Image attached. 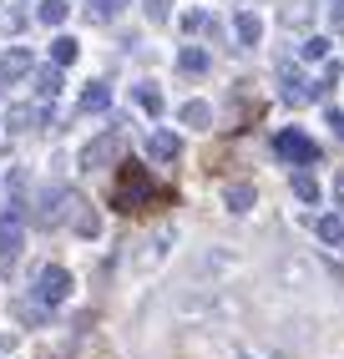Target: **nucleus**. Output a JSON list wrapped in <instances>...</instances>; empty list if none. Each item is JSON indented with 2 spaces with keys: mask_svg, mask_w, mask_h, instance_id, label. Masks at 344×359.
Returning a JSON list of instances; mask_svg holds the SVG:
<instances>
[{
  "mask_svg": "<svg viewBox=\"0 0 344 359\" xmlns=\"http://www.w3.org/2000/svg\"><path fill=\"white\" fill-rule=\"evenodd\" d=\"M233 36H238V46H258L263 41V20L253 11H238L233 15Z\"/></svg>",
  "mask_w": 344,
  "mask_h": 359,
  "instance_id": "10",
  "label": "nucleus"
},
{
  "mask_svg": "<svg viewBox=\"0 0 344 359\" xmlns=\"http://www.w3.org/2000/svg\"><path fill=\"white\" fill-rule=\"evenodd\" d=\"M274 152H279L284 162H293V167H309V162H319V147H314V137H304L299 127H284V132L274 137Z\"/></svg>",
  "mask_w": 344,
  "mask_h": 359,
  "instance_id": "2",
  "label": "nucleus"
},
{
  "mask_svg": "<svg viewBox=\"0 0 344 359\" xmlns=\"http://www.w3.org/2000/svg\"><path fill=\"white\" fill-rule=\"evenodd\" d=\"M157 198V187H152V177H147V167H137V162H127L117 172V193H112V208H121V212H137V208H147Z\"/></svg>",
  "mask_w": 344,
  "mask_h": 359,
  "instance_id": "1",
  "label": "nucleus"
},
{
  "mask_svg": "<svg viewBox=\"0 0 344 359\" xmlns=\"http://www.w3.org/2000/svg\"><path fill=\"white\" fill-rule=\"evenodd\" d=\"M51 56H56V66H71V61H77V41H71V36H56V41H51Z\"/></svg>",
  "mask_w": 344,
  "mask_h": 359,
  "instance_id": "19",
  "label": "nucleus"
},
{
  "mask_svg": "<svg viewBox=\"0 0 344 359\" xmlns=\"http://www.w3.org/2000/svg\"><path fill=\"white\" fill-rule=\"evenodd\" d=\"M121 6H127V0H86V15L102 26V20H117L121 15Z\"/></svg>",
  "mask_w": 344,
  "mask_h": 359,
  "instance_id": "17",
  "label": "nucleus"
},
{
  "mask_svg": "<svg viewBox=\"0 0 344 359\" xmlns=\"http://www.w3.org/2000/svg\"><path fill=\"white\" fill-rule=\"evenodd\" d=\"M66 208H77L71 187H46V193H41V208H36V223H41V228H56V223L66 218Z\"/></svg>",
  "mask_w": 344,
  "mask_h": 359,
  "instance_id": "6",
  "label": "nucleus"
},
{
  "mask_svg": "<svg viewBox=\"0 0 344 359\" xmlns=\"http://www.w3.org/2000/svg\"><path fill=\"white\" fill-rule=\"evenodd\" d=\"M284 20H289V26H304V20H309V6H304V0H293V6L284 11Z\"/></svg>",
  "mask_w": 344,
  "mask_h": 359,
  "instance_id": "26",
  "label": "nucleus"
},
{
  "mask_svg": "<svg viewBox=\"0 0 344 359\" xmlns=\"http://www.w3.org/2000/svg\"><path fill=\"white\" fill-rule=\"evenodd\" d=\"M20 203H11L6 212H0V258H15L20 248H26V223H20Z\"/></svg>",
  "mask_w": 344,
  "mask_h": 359,
  "instance_id": "3",
  "label": "nucleus"
},
{
  "mask_svg": "<svg viewBox=\"0 0 344 359\" xmlns=\"http://www.w3.org/2000/svg\"><path fill=\"white\" fill-rule=\"evenodd\" d=\"M117 157H121V132H102V137H91L81 147V167H86V172H96V167H107Z\"/></svg>",
  "mask_w": 344,
  "mask_h": 359,
  "instance_id": "4",
  "label": "nucleus"
},
{
  "mask_svg": "<svg viewBox=\"0 0 344 359\" xmlns=\"http://www.w3.org/2000/svg\"><path fill=\"white\" fill-rule=\"evenodd\" d=\"M77 233H81V238H96V233H102V218H96V212H81V218H77Z\"/></svg>",
  "mask_w": 344,
  "mask_h": 359,
  "instance_id": "24",
  "label": "nucleus"
},
{
  "mask_svg": "<svg viewBox=\"0 0 344 359\" xmlns=\"http://www.w3.org/2000/svg\"><path fill=\"white\" fill-rule=\"evenodd\" d=\"M137 107L157 116V111H162V91H157V86H137Z\"/></svg>",
  "mask_w": 344,
  "mask_h": 359,
  "instance_id": "20",
  "label": "nucleus"
},
{
  "mask_svg": "<svg viewBox=\"0 0 344 359\" xmlns=\"http://www.w3.org/2000/svg\"><path fill=\"white\" fill-rule=\"evenodd\" d=\"M178 116H183V127H198V132H203V127L213 122V107H208V102H187Z\"/></svg>",
  "mask_w": 344,
  "mask_h": 359,
  "instance_id": "15",
  "label": "nucleus"
},
{
  "mask_svg": "<svg viewBox=\"0 0 344 359\" xmlns=\"http://www.w3.org/2000/svg\"><path fill=\"white\" fill-rule=\"evenodd\" d=\"M112 107V91L102 86V81H91L86 91H81V111H107Z\"/></svg>",
  "mask_w": 344,
  "mask_h": 359,
  "instance_id": "14",
  "label": "nucleus"
},
{
  "mask_svg": "<svg viewBox=\"0 0 344 359\" xmlns=\"http://www.w3.org/2000/svg\"><path fill=\"white\" fill-rule=\"evenodd\" d=\"M36 97H41V102H56V97H61V71H56V66L36 71Z\"/></svg>",
  "mask_w": 344,
  "mask_h": 359,
  "instance_id": "12",
  "label": "nucleus"
},
{
  "mask_svg": "<svg viewBox=\"0 0 344 359\" xmlns=\"http://www.w3.org/2000/svg\"><path fill=\"white\" fill-rule=\"evenodd\" d=\"M324 56H329V41L324 36H309L304 41V61H324Z\"/></svg>",
  "mask_w": 344,
  "mask_h": 359,
  "instance_id": "23",
  "label": "nucleus"
},
{
  "mask_svg": "<svg viewBox=\"0 0 344 359\" xmlns=\"http://www.w3.org/2000/svg\"><path fill=\"white\" fill-rule=\"evenodd\" d=\"M339 203H344V172H339Z\"/></svg>",
  "mask_w": 344,
  "mask_h": 359,
  "instance_id": "31",
  "label": "nucleus"
},
{
  "mask_svg": "<svg viewBox=\"0 0 344 359\" xmlns=\"http://www.w3.org/2000/svg\"><path fill=\"white\" fill-rule=\"evenodd\" d=\"M293 193H299L304 203H319V182H314L309 172H293Z\"/></svg>",
  "mask_w": 344,
  "mask_h": 359,
  "instance_id": "21",
  "label": "nucleus"
},
{
  "mask_svg": "<svg viewBox=\"0 0 344 359\" xmlns=\"http://www.w3.org/2000/svg\"><path fill=\"white\" fill-rule=\"evenodd\" d=\"M71 294V273L61 269V263H46V269L36 273V299L41 304H61Z\"/></svg>",
  "mask_w": 344,
  "mask_h": 359,
  "instance_id": "5",
  "label": "nucleus"
},
{
  "mask_svg": "<svg viewBox=\"0 0 344 359\" xmlns=\"http://www.w3.org/2000/svg\"><path fill=\"white\" fill-rule=\"evenodd\" d=\"M183 31H208V15L203 11H187L183 15Z\"/></svg>",
  "mask_w": 344,
  "mask_h": 359,
  "instance_id": "27",
  "label": "nucleus"
},
{
  "mask_svg": "<svg viewBox=\"0 0 344 359\" xmlns=\"http://www.w3.org/2000/svg\"><path fill=\"white\" fill-rule=\"evenodd\" d=\"M334 31H344V0L334 6Z\"/></svg>",
  "mask_w": 344,
  "mask_h": 359,
  "instance_id": "29",
  "label": "nucleus"
},
{
  "mask_svg": "<svg viewBox=\"0 0 344 359\" xmlns=\"http://www.w3.org/2000/svg\"><path fill=\"white\" fill-rule=\"evenodd\" d=\"M238 359H258V354H253V349H238Z\"/></svg>",
  "mask_w": 344,
  "mask_h": 359,
  "instance_id": "30",
  "label": "nucleus"
},
{
  "mask_svg": "<svg viewBox=\"0 0 344 359\" xmlns=\"http://www.w3.org/2000/svg\"><path fill=\"white\" fill-rule=\"evenodd\" d=\"M26 71H31V51H26V46H11V51L0 56V76H6V81H20Z\"/></svg>",
  "mask_w": 344,
  "mask_h": 359,
  "instance_id": "11",
  "label": "nucleus"
},
{
  "mask_svg": "<svg viewBox=\"0 0 344 359\" xmlns=\"http://www.w3.org/2000/svg\"><path fill=\"white\" fill-rule=\"evenodd\" d=\"M314 91H319V86H309V81H304V71L279 66V97H284L289 107H304V102H314Z\"/></svg>",
  "mask_w": 344,
  "mask_h": 359,
  "instance_id": "7",
  "label": "nucleus"
},
{
  "mask_svg": "<svg viewBox=\"0 0 344 359\" xmlns=\"http://www.w3.org/2000/svg\"><path fill=\"white\" fill-rule=\"evenodd\" d=\"M329 127H334V132L344 137V111H329Z\"/></svg>",
  "mask_w": 344,
  "mask_h": 359,
  "instance_id": "28",
  "label": "nucleus"
},
{
  "mask_svg": "<svg viewBox=\"0 0 344 359\" xmlns=\"http://www.w3.org/2000/svg\"><path fill=\"white\" fill-rule=\"evenodd\" d=\"M178 66L187 71V76H203V71H208V51H203V46H183Z\"/></svg>",
  "mask_w": 344,
  "mask_h": 359,
  "instance_id": "13",
  "label": "nucleus"
},
{
  "mask_svg": "<svg viewBox=\"0 0 344 359\" xmlns=\"http://www.w3.org/2000/svg\"><path fill=\"white\" fill-rule=\"evenodd\" d=\"M314 233H319V243L344 248V212H324V218H314Z\"/></svg>",
  "mask_w": 344,
  "mask_h": 359,
  "instance_id": "9",
  "label": "nucleus"
},
{
  "mask_svg": "<svg viewBox=\"0 0 344 359\" xmlns=\"http://www.w3.org/2000/svg\"><path fill=\"white\" fill-rule=\"evenodd\" d=\"M253 198H258V193H253V187H249V182H233V187H228V193H223V203H228L233 212H249V208H253Z\"/></svg>",
  "mask_w": 344,
  "mask_h": 359,
  "instance_id": "16",
  "label": "nucleus"
},
{
  "mask_svg": "<svg viewBox=\"0 0 344 359\" xmlns=\"http://www.w3.org/2000/svg\"><path fill=\"white\" fill-rule=\"evenodd\" d=\"M142 6H147V20H152V26L167 20V0H142Z\"/></svg>",
  "mask_w": 344,
  "mask_h": 359,
  "instance_id": "25",
  "label": "nucleus"
},
{
  "mask_svg": "<svg viewBox=\"0 0 344 359\" xmlns=\"http://www.w3.org/2000/svg\"><path fill=\"white\" fill-rule=\"evenodd\" d=\"M66 11H71L66 0H41V11H36V15L46 20V26H61V20H66Z\"/></svg>",
  "mask_w": 344,
  "mask_h": 359,
  "instance_id": "18",
  "label": "nucleus"
},
{
  "mask_svg": "<svg viewBox=\"0 0 344 359\" xmlns=\"http://www.w3.org/2000/svg\"><path fill=\"white\" fill-rule=\"evenodd\" d=\"M6 122L15 127V132H26V127H36V107H11V116Z\"/></svg>",
  "mask_w": 344,
  "mask_h": 359,
  "instance_id": "22",
  "label": "nucleus"
},
{
  "mask_svg": "<svg viewBox=\"0 0 344 359\" xmlns=\"http://www.w3.org/2000/svg\"><path fill=\"white\" fill-rule=\"evenodd\" d=\"M147 152H152V162H178L183 157V142L172 132H152V137H147Z\"/></svg>",
  "mask_w": 344,
  "mask_h": 359,
  "instance_id": "8",
  "label": "nucleus"
}]
</instances>
